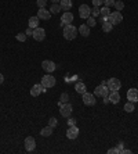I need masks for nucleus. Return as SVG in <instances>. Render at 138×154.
Here are the masks:
<instances>
[{
	"label": "nucleus",
	"mask_w": 138,
	"mask_h": 154,
	"mask_svg": "<svg viewBox=\"0 0 138 154\" xmlns=\"http://www.w3.org/2000/svg\"><path fill=\"white\" fill-rule=\"evenodd\" d=\"M112 28H113V25H112L109 21L102 22V31H104L105 33H109L110 31H112Z\"/></svg>",
	"instance_id": "b1692460"
},
{
	"label": "nucleus",
	"mask_w": 138,
	"mask_h": 154,
	"mask_svg": "<svg viewBox=\"0 0 138 154\" xmlns=\"http://www.w3.org/2000/svg\"><path fill=\"white\" fill-rule=\"evenodd\" d=\"M68 100H69V94L68 93H62L60 97V101L61 103H68Z\"/></svg>",
	"instance_id": "c756f323"
},
{
	"label": "nucleus",
	"mask_w": 138,
	"mask_h": 154,
	"mask_svg": "<svg viewBox=\"0 0 138 154\" xmlns=\"http://www.w3.org/2000/svg\"><path fill=\"white\" fill-rule=\"evenodd\" d=\"M68 126H73V125H76V119L75 118H71V117H68Z\"/></svg>",
	"instance_id": "473e14b6"
},
{
	"label": "nucleus",
	"mask_w": 138,
	"mask_h": 154,
	"mask_svg": "<svg viewBox=\"0 0 138 154\" xmlns=\"http://www.w3.org/2000/svg\"><path fill=\"white\" fill-rule=\"evenodd\" d=\"M32 38L35 40H37V42H42V40H44V38H46V31L43 28H40V26H37V28L33 29Z\"/></svg>",
	"instance_id": "1a4fd4ad"
},
{
	"label": "nucleus",
	"mask_w": 138,
	"mask_h": 154,
	"mask_svg": "<svg viewBox=\"0 0 138 154\" xmlns=\"http://www.w3.org/2000/svg\"><path fill=\"white\" fill-rule=\"evenodd\" d=\"M4 82V76H3V74H0V85Z\"/></svg>",
	"instance_id": "ea45409f"
},
{
	"label": "nucleus",
	"mask_w": 138,
	"mask_h": 154,
	"mask_svg": "<svg viewBox=\"0 0 138 154\" xmlns=\"http://www.w3.org/2000/svg\"><path fill=\"white\" fill-rule=\"evenodd\" d=\"M79 128L76 125H73V126H68V131H66V137L68 139H71V140H75L76 137L79 136Z\"/></svg>",
	"instance_id": "ddd939ff"
},
{
	"label": "nucleus",
	"mask_w": 138,
	"mask_h": 154,
	"mask_svg": "<svg viewBox=\"0 0 138 154\" xmlns=\"http://www.w3.org/2000/svg\"><path fill=\"white\" fill-rule=\"evenodd\" d=\"M40 135H42L43 137H48V136H51L53 135V128L50 125H47L46 128H43L42 131H40Z\"/></svg>",
	"instance_id": "412c9836"
},
{
	"label": "nucleus",
	"mask_w": 138,
	"mask_h": 154,
	"mask_svg": "<svg viewBox=\"0 0 138 154\" xmlns=\"http://www.w3.org/2000/svg\"><path fill=\"white\" fill-rule=\"evenodd\" d=\"M60 6H61V8H62V10L69 11L72 8V6H73V3H72V0H61Z\"/></svg>",
	"instance_id": "6ab92c4d"
},
{
	"label": "nucleus",
	"mask_w": 138,
	"mask_h": 154,
	"mask_svg": "<svg viewBox=\"0 0 138 154\" xmlns=\"http://www.w3.org/2000/svg\"><path fill=\"white\" fill-rule=\"evenodd\" d=\"M25 33H26V36H32L33 35V29L32 28H28L26 31H25Z\"/></svg>",
	"instance_id": "4c0bfd02"
},
{
	"label": "nucleus",
	"mask_w": 138,
	"mask_h": 154,
	"mask_svg": "<svg viewBox=\"0 0 138 154\" xmlns=\"http://www.w3.org/2000/svg\"><path fill=\"white\" fill-rule=\"evenodd\" d=\"M78 28L75 25H72V24H69V25H65L64 26V38L66 40H73L76 36H78Z\"/></svg>",
	"instance_id": "f257e3e1"
},
{
	"label": "nucleus",
	"mask_w": 138,
	"mask_h": 154,
	"mask_svg": "<svg viewBox=\"0 0 138 154\" xmlns=\"http://www.w3.org/2000/svg\"><path fill=\"white\" fill-rule=\"evenodd\" d=\"M42 85L44 86L46 89L53 88V86L55 85V78H54L53 75H50V74H46V75L42 78Z\"/></svg>",
	"instance_id": "39448f33"
},
{
	"label": "nucleus",
	"mask_w": 138,
	"mask_h": 154,
	"mask_svg": "<svg viewBox=\"0 0 138 154\" xmlns=\"http://www.w3.org/2000/svg\"><path fill=\"white\" fill-rule=\"evenodd\" d=\"M104 0H92V4L94 6H97V7H99V6H102Z\"/></svg>",
	"instance_id": "f704fd0d"
},
{
	"label": "nucleus",
	"mask_w": 138,
	"mask_h": 154,
	"mask_svg": "<svg viewBox=\"0 0 138 154\" xmlns=\"http://www.w3.org/2000/svg\"><path fill=\"white\" fill-rule=\"evenodd\" d=\"M127 100L131 101V103H137L138 101V89L135 88H131L127 92Z\"/></svg>",
	"instance_id": "2eb2a0df"
},
{
	"label": "nucleus",
	"mask_w": 138,
	"mask_h": 154,
	"mask_svg": "<svg viewBox=\"0 0 138 154\" xmlns=\"http://www.w3.org/2000/svg\"><path fill=\"white\" fill-rule=\"evenodd\" d=\"M115 8H116L117 11H122L124 8V3L122 0H116V2H115Z\"/></svg>",
	"instance_id": "bb28decb"
},
{
	"label": "nucleus",
	"mask_w": 138,
	"mask_h": 154,
	"mask_svg": "<svg viewBox=\"0 0 138 154\" xmlns=\"http://www.w3.org/2000/svg\"><path fill=\"white\" fill-rule=\"evenodd\" d=\"M61 10H62V8H61L60 3H53V6L50 7V13H51V14H58Z\"/></svg>",
	"instance_id": "5701e85b"
},
{
	"label": "nucleus",
	"mask_w": 138,
	"mask_h": 154,
	"mask_svg": "<svg viewBox=\"0 0 138 154\" xmlns=\"http://www.w3.org/2000/svg\"><path fill=\"white\" fill-rule=\"evenodd\" d=\"M42 68L46 71V74H51V72L55 71V68H57V65H55V63L51 60H44L42 63Z\"/></svg>",
	"instance_id": "423d86ee"
},
{
	"label": "nucleus",
	"mask_w": 138,
	"mask_h": 154,
	"mask_svg": "<svg viewBox=\"0 0 138 154\" xmlns=\"http://www.w3.org/2000/svg\"><path fill=\"white\" fill-rule=\"evenodd\" d=\"M25 150L26 151H33L36 149V140L33 136H28V137H25Z\"/></svg>",
	"instance_id": "9b49d317"
},
{
	"label": "nucleus",
	"mask_w": 138,
	"mask_h": 154,
	"mask_svg": "<svg viewBox=\"0 0 138 154\" xmlns=\"http://www.w3.org/2000/svg\"><path fill=\"white\" fill-rule=\"evenodd\" d=\"M72 110H73V107H72L71 103H64L62 106L60 107V112L62 117H65V118H68V117H71L72 114Z\"/></svg>",
	"instance_id": "9d476101"
},
{
	"label": "nucleus",
	"mask_w": 138,
	"mask_h": 154,
	"mask_svg": "<svg viewBox=\"0 0 138 154\" xmlns=\"http://www.w3.org/2000/svg\"><path fill=\"white\" fill-rule=\"evenodd\" d=\"M81 96H83V103H84L86 106H94V104L97 103L95 96H94V94H91V93H89V92L83 93Z\"/></svg>",
	"instance_id": "4468645a"
},
{
	"label": "nucleus",
	"mask_w": 138,
	"mask_h": 154,
	"mask_svg": "<svg viewBox=\"0 0 138 154\" xmlns=\"http://www.w3.org/2000/svg\"><path fill=\"white\" fill-rule=\"evenodd\" d=\"M79 15H80V18H83V20H87V18L91 15V8H90L87 4H81L80 7H79Z\"/></svg>",
	"instance_id": "f8f14e48"
},
{
	"label": "nucleus",
	"mask_w": 138,
	"mask_h": 154,
	"mask_svg": "<svg viewBox=\"0 0 138 154\" xmlns=\"http://www.w3.org/2000/svg\"><path fill=\"white\" fill-rule=\"evenodd\" d=\"M37 17H39L40 20L48 21L50 18H51V13H50V11H47L44 7H42V8H39V11H37Z\"/></svg>",
	"instance_id": "f3484780"
},
{
	"label": "nucleus",
	"mask_w": 138,
	"mask_h": 154,
	"mask_svg": "<svg viewBox=\"0 0 138 154\" xmlns=\"http://www.w3.org/2000/svg\"><path fill=\"white\" fill-rule=\"evenodd\" d=\"M48 125L51 126V128H55V126L58 125L57 118H54V117H53V118H50V119H48Z\"/></svg>",
	"instance_id": "c85d7f7f"
},
{
	"label": "nucleus",
	"mask_w": 138,
	"mask_h": 154,
	"mask_svg": "<svg viewBox=\"0 0 138 154\" xmlns=\"http://www.w3.org/2000/svg\"><path fill=\"white\" fill-rule=\"evenodd\" d=\"M110 90L108 89V86L106 85H98L94 89V96H98V97H105L109 94Z\"/></svg>",
	"instance_id": "20e7f679"
},
{
	"label": "nucleus",
	"mask_w": 138,
	"mask_h": 154,
	"mask_svg": "<svg viewBox=\"0 0 138 154\" xmlns=\"http://www.w3.org/2000/svg\"><path fill=\"white\" fill-rule=\"evenodd\" d=\"M39 21H40V18L37 17V15H33V17H31V18H29V21H28L29 28H32V29L37 28V26H39Z\"/></svg>",
	"instance_id": "a211bd4d"
},
{
	"label": "nucleus",
	"mask_w": 138,
	"mask_h": 154,
	"mask_svg": "<svg viewBox=\"0 0 138 154\" xmlns=\"http://www.w3.org/2000/svg\"><path fill=\"white\" fill-rule=\"evenodd\" d=\"M46 92H47V89L42 83H36V85H33L32 88H31V94H32L33 97H37L40 93H46Z\"/></svg>",
	"instance_id": "6e6552de"
},
{
	"label": "nucleus",
	"mask_w": 138,
	"mask_h": 154,
	"mask_svg": "<svg viewBox=\"0 0 138 154\" xmlns=\"http://www.w3.org/2000/svg\"><path fill=\"white\" fill-rule=\"evenodd\" d=\"M78 31H79V33H80L81 36H89L90 35V26L86 25V24H83V25L79 26Z\"/></svg>",
	"instance_id": "aec40b11"
},
{
	"label": "nucleus",
	"mask_w": 138,
	"mask_h": 154,
	"mask_svg": "<svg viewBox=\"0 0 138 154\" xmlns=\"http://www.w3.org/2000/svg\"><path fill=\"white\" fill-rule=\"evenodd\" d=\"M106 86H108V89H109L110 92H112V90H119L122 88V82L117 78H109L106 81Z\"/></svg>",
	"instance_id": "7ed1b4c3"
},
{
	"label": "nucleus",
	"mask_w": 138,
	"mask_h": 154,
	"mask_svg": "<svg viewBox=\"0 0 138 154\" xmlns=\"http://www.w3.org/2000/svg\"><path fill=\"white\" fill-rule=\"evenodd\" d=\"M122 154H131V150H127V149H123Z\"/></svg>",
	"instance_id": "58836bf2"
},
{
	"label": "nucleus",
	"mask_w": 138,
	"mask_h": 154,
	"mask_svg": "<svg viewBox=\"0 0 138 154\" xmlns=\"http://www.w3.org/2000/svg\"><path fill=\"white\" fill-rule=\"evenodd\" d=\"M108 97H109V101L112 104H117L119 101H120V94H119V90H112V92H109Z\"/></svg>",
	"instance_id": "dca6fc26"
},
{
	"label": "nucleus",
	"mask_w": 138,
	"mask_h": 154,
	"mask_svg": "<svg viewBox=\"0 0 138 154\" xmlns=\"http://www.w3.org/2000/svg\"><path fill=\"white\" fill-rule=\"evenodd\" d=\"M104 4H105V7H110V6H115V0H104Z\"/></svg>",
	"instance_id": "72a5a7b5"
},
{
	"label": "nucleus",
	"mask_w": 138,
	"mask_h": 154,
	"mask_svg": "<svg viewBox=\"0 0 138 154\" xmlns=\"http://www.w3.org/2000/svg\"><path fill=\"white\" fill-rule=\"evenodd\" d=\"M108 21L112 24V25H119L122 21H123V15H122L120 11H113V13H110L109 17H108Z\"/></svg>",
	"instance_id": "f03ea898"
},
{
	"label": "nucleus",
	"mask_w": 138,
	"mask_h": 154,
	"mask_svg": "<svg viewBox=\"0 0 138 154\" xmlns=\"http://www.w3.org/2000/svg\"><path fill=\"white\" fill-rule=\"evenodd\" d=\"M124 111H126V112H133V111H134V103L128 101V103L124 104Z\"/></svg>",
	"instance_id": "393cba45"
},
{
	"label": "nucleus",
	"mask_w": 138,
	"mask_h": 154,
	"mask_svg": "<svg viewBox=\"0 0 138 154\" xmlns=\"http://www.w3.org/2000/svg\"><path fill=\"white\" fill-rule=\"evenodd\" d=\"M99 11H101V8L97 7V6H94V7L91 8V14H92V17H94V18L98 17V15H99Z\"/></svg>",
	"instance_id": "cd10ccee"
},
{
	"label": "nucleus",
	"mask_w": 138,
	"mask_h": 154,
	"mask_svg": "<svg viewBox=\"0 0 138 154\" xmlns=\"http://www.w3.org/2000/svg\"><path fill=\"white\" fill-rule=\"evenodd\" d=\"M26 38H28V36H26V33H18V35H17V40H18V42H25V40H26Z\"/></svg>",
	"instance_id": "7c9ffc66"
},
{
	"label": "nucleus",
	"mask_w": 138,
	"mask_h": 154,
	"mask_svg": "<svg viewBox=\"0 0 138 154\" xmlns=\"http://www.w3.org/2000/svg\"><path fill=\"white\" fill-rule=\"evenodd\" d=\"M75 90L78 92V93H80V94H83V93H86V85L83 82H76V85H75Z\"/></svg>",
	"instance_id": "4be33fe9"
},
{
	"label": "nucleus",
	"mask_w": 138,
	"mask_h": 154,
	"mask_svg": "<svg viewBox=\"0 0 138 154\" xmlns=\"http://www.w3.org/2000/svg\"><path fill=\"white\" fill-rule=\"evenodd\" d=\"M71 22H73V14H72L71 11H65L64 14L61 15L60 25L61 26H65V25H69Z\"/></svg>",
	"instance_id": "0eeeda50"
},
{
	"label": "nucleus",
	"mask_w": 138,
	"mask_h": 154,
	"mask_svg": "<svg viewBox=\"0 0 138 154\" xmlns=\"http://www.w3.org/2000/svg\"><path fill=\"white\" fill-rule=\"evenodd\" d=\"M86 21H87V24H86V25H89L90 28H92V26H95V25H97V20H95L94 17H91V15H90V17L87 18Z\"/></svg>",
	"instance_id": "a878e982"
},
{
	"label": "nucleus",
	"mask_w": 138,
	"mask_h": 154,
	"mask_svg": "<svg viewBox=\"0 0 138 154\" xmlns=\"http://www.w3.org/2000/svg\"><path fill=\"white\" fill-rule=\"evenodd\" d=\"M36 4H37V7H39V8H42V7H46L47 0H37V2H36Z\"/></svg>",
	"instance_id": "2f4dec72"
},
{
	"label": "nucleus",
	"mask_w": 138,
	"mask_h": 154,
	"mask_svg": "<svg viewBox=\"0 0 138 154\" xmlns=\"http://www.w3.org/2000/svg\"><path fill=\"white\" fill-rule=\"evenodd\" d=\"M123 149H124V143H123V142H120V143L117 144V150H119V154H122Z\"/></svg>",
	"instance_id": "e433bc0d"
},
{
	"label": "nucleus",
	"mask_w": 138,
	"mask_h": 154,
	"mask_svg": "<svg viewBox=\"0 0 138 154\" xmlns=\"http://www.w3.org/2000/svg\"><path fill=\"white\" fill-rule=\"evenodd\" d=\"M50 2H51V3H60L61 0H50Z\"/></svg>",
	"instance_id": "a19ab883"
},
{
	"label": "nucleus",
	"mask_w": 138,
	"mask_h": 154,
	"mask_svg": "<svg viewBox=\"0 0 138 154\" xmlns=\"http://www.w3.org/2000/svg\"><path fill=\"white\" fill-rule=\"evenodd\" d=\"M108 153L109 154H119V150H117V147H112V149L108 150Z\"/></svg>",
	"instance_id": "c9c22d12"
}]
</instances>
